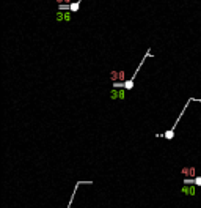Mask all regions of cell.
Segmentation results:
<instances>
[{"instance_id": "1", "label": "cell", "mask_w": 201, "mask_h": 208, "mask_svg": "<svg viewBox=\"0 0 201 208\" xmlns=\"http://www.w3.org/2000/svg\"><path fill=\"white\" fill-rule=\"evenodd\" d=\"M190 101H192V100H188V101L185 103V106H184V109H182V111H181V114H179V117L176 118V121H174V123H173V126L170 128L168 131H165V132H163V136H162V134H156V137H165L167 140H171V139L174 137V131H176V126H178V123H179V120H181V117H182V115H184V111H185V109L188 107V103H190Z\"/></svg>"}, {"instance_id": "2", "label": "cell", "mask_w": 201, "mask_h": 208, "mask_svg": "<svg viewBox=\"0 0 201 208\" xmlns=\"http://www.w3.org/2000/svg\"><path fill=\"white\" fill-rule=\"evenodd\" d=\"M126 88H112V91H110V98L112 100H124L126 98Z\"/></svg>"}, {"instance_id": "3", "label": "cell", "mask_w": 201, "mask_h": 208, "mask_svg": "<svg viewBox=\"0 0 201 208\" xmlns=\"http://www.w3.org/2000/svg\"><path fill=\"white\" fill-rule=\"evenodd\" d=\"M197 185H184L181 189V192L184 194V195H195L197 194Z\"/></svg>"}, {"instance_id": "4", "label": "cell", "mask_w": 201, "mask_h": 208, "mask_svg": "<svg viewBox=\"0 0 201 208\" xmlns=\"http://www.w3.org/2000/svg\"><path fill=\"white\" fill-rule=\"evenodd\" d=\"M182 174L185 175V178H197V169H195L193 166L192 167H182V170H181Z\"/></svg>"}, {"instance_id": "5", "label": "cell", "mask_w": 201, "mask_h": 208, "mask_svg": "<svg viewBox=\"0 0 201 208\" xmlns=\"http://www.w3.org/2000/svg\"><path fill=\"white\" fill-rule=\"evenodd\" d=\"M110 79L113 82H118L119 81V71H112L110 73Z\"/></svg>"}, {"instance_id": "6", "label": "cell", "mask_w": 201, "mask_h": 208, "mask_svg": "<svg viewBox=\"0 0 201 208\" xmlns=\"http://www.w3.org/2000/svg\"><path fill=\"white\" fill-rule=\"evenodd\" d=\"M65 2H66V3H69V5H71V0H65Z\"/></svg>"}]
</instances>
